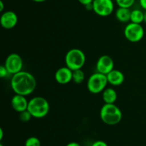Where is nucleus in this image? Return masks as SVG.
I'll return each instance as SVG.
<instances>
[{"mask_svg":"<svg viewBox=\"0 0 146 146\" xmlns=\"http://www.w3.org/2000/svg\"><path fill=\"white\" fill-rule=\"evenodd\" d=\"M108 84L107 76L97 72L88 77L87 80V89L92 94H99L106 88Z\"/></svg>","mask_w":146,"mask_h":146,"instance_id":"5","label":"nucleus"},{"mask_svg":"<svg viewBox=\"0 0 146 146\" xmlns=\"http://www.w3.org/2000/svg\"><path fill=\"white\" fill-rule=\"evenodd\" d=\"M66 146H81V145L79 144L77 142H70L68 144L66 145Z\"/></svg>","mask_w":146,"mask_h":146,"instance_id":"25","label":"nucleus"},{"mask_svg":"<svg viewBox=\"0 0 146 146\" xmlns=\"http://www.w3.org/2000/svg\"><path fill=\"white\" fill-rule=\"evenodd\" d=\"M0 146H4V145L2 144V143H1V144H0Z\"/></svg>","mask_w":146,"mask_h":146,"instance_id":"31","label":"nucleus"},{"mask_svg":"<svg viewBox=\"0 0 146 146\" xmlns=\"http://www.w3.org/2000/svg\"><path fill=\"white\" fill-rule=\"evenodd\" d=\"M118 7L130 9L133 6L135 0H115Z\"/></svg>","mask_w":146,"mask_h":146,"instance_id":"18","label":"nucleus"},{"mask_svg":"<svg viewBox=\"0 0 146 146\" xmlns=\"http://www.w3.org/2000/svg\"><path fill=\"white\" fill-rule=\"evenodd\" d=\"M106 76L108 84L114 86V87L121 85L125 80V76H124L123 73L120 70H115V69L110 72Z\"/></svg>","mask_w":146,"mask_h":146,"instance_id":"13","label":"nucleus"},{"mask_svg":"<svg viewBox=\"0 0 146 146\" xmlns=\"http://www.w3.org/2000/svg\"><path fill=\"white\" fill-rule=\"evenodd\" d=\"M24 146H41V141L38 137L31 136L26 140Z\"/></svg>","mask_w":146,"mask_h":146,"instance_id":"19","label":"nucleus"},{"mask_svg":"<svg viewBox=\"0 0 146 146\" xmlns=\"http://www.w3.org/2000/svg\"><path fill=\"white\" fill-rule=\"evenodd\" d=\"M138 1H139V0H138Z\"/></svg>","mask_w":146,"mask_h":146,"instance_id":"32","label":"nucleus"},{"mask_svg":"<svg viewBox=\"0 0 146 146\" xmlns=\"http://www.w3.org/2000/svg\"><path fill=\"white\" fill-rule=\"evenodd\" d=\"M4 137V130L2 128H0V140H2Z\"/></svg>","mask_w":146,"mask_h":146,"instance_id":"28","label":"nucleus"},{"mask_svg":"<svg viewBox=\"0 0 146 146\" xmlns=\"http://www.w3.org/2000/svg\"><path fill=\"white\" fill-rule=\"evenodd\" d=\"M123 117L121 109L115 104H104L100 110V118L108 125H115L121 121Z\"/></svg>","mask_w":146,"mask_h":146,"instance_id":"2","label":"nucleus"},{"mask_svg":"<svg viewBox=\"0 0 146 146\" xmlns=\"http://www.w3.org/2000/svg\"><path fill=\"white\" fill-rule=\"evenodd\" d=\"M85 8L88 11H91V10H93V3L92 4H89L88 5L85 6Z\"/></svg>","mask_w":146,"mask_h":146,"instance_id":"27","label":"nucleus"},{"mask_svg":"<svg viewBox=\"0 0 146 146\" xmlns=\"http://www.w3.org/2000/svg\"><path fill=\"white\" fill-rule=\"evenodd\" d=\"M49 110V103L44 97L36 96L29 100L27 110L34 118L41 119L46 117L48 115Z\"/></svg>","mask_w":146,"mask_h":146,"instance_id":"3","label":"nucleus"},{"mask_svg":"<svg viewBox=\"0 0 146 146\" xmlns=\"http://www.w3.org/2000/svg\"><path fill=\"white\" fill-rule=\"evenodd\" d=\"M10 84L15 94L27 97L34 92L37 82L35 77L31 73L21 71L12 75Z\"/></svg>","mask_w":146,"mask_h":146,"instance_id":"1","label":"nucleus"},{"mask_svg":"<svg viewBox=\"0 0 146 146\" xmlns=\"http://www.w3.org/2000/svg\"><path fill=\"white\" fill-rule=\"evenodd\" d=\"M91 146H108L106 142L103 141V140H96V141L94 142Z\"/></svg>","mask_w":146,"mask_h":146,"instance_id":"22","label":"nucleus"},{"mask_svg":"<svg viewBox=\"0 0 146 146\" xmlns=\"http://www.w3.org/2000/svg\"><path fill=\"white\" fill-rule=\"evenodd\" d=\"M85 73L81 70H77L73 71V79L72 81H74L76 84H81L85 80Z\"/></svg>","mask_w":146,"mask_h":146,"instance_id":"17","label":"nucleus"},{"mask_svg":"<svg viewBox=\"0 0 146 146\" xmlns=\"http://www.w3.org/2000/svg\"><path fill=\"white\" fill-rule=\"evenodd\" d=\"M29 101L26 96L15 94L11 100V106L13 110L17 113H21L28 108Z\"/></svg>","mask_w":146,"mask_h":146,"instance_id":"12","label":"nucleus"},{"mask_svg":"<svg viewBox=\"0 0 146 146\" xmlns=\"http://www.w3.org/2000/svg\"><path fill=\"white\" fill-rule=\"evenodd\" d=\"M144 22L146 23V11H144Z\"/></svg>","mask_w":146,"mask_h":146,"instance_id":"30","label":"nucleus"},{"mask_svg":"<svg viewBox=\"0 0 146 146\" xmlns=\"http://www.w3.org/2000/svg\"><path fill=\"white\" fill-rule=\"evenodd\" d=\"M113 70H114V62L110 56L102 55L97 60L96 70L98 72L107 75Z\"/></svg>","mask_w":146,"mask_h":146,"instance_id":"9","label":"nucleus"},{"mask_svg":"<svg viewBox=\"0 0 146 146\" xmlns=\"http://www.w3.org/2000/svg\"><path fill=\"white\" fill-rule=\"evenodd\" d=\"M118 94L112 87H106L102 92V98L105 104H115Z\"/></svg>","mask_w":146,"mask_h":146,"instance_id":"14","label":"nucleus"},{"mask_svg":"<svg viewBox=\"0 0 146 146\" xmlns=\"http://www.w3.org/2000/svg\"><path fill=\"white\" fill-rule=\"evenodd\" d=\"M78 1L80 4H82V5H84L85 7V6L88 5L89 4H92L94 0H78Z\"/></svg>","mask_w":146,"mask_h":146,"instance_id":"23","label":"nucleus"},{"mask_svg":"<svg viewBox=\"0 0 146 146\" xmlns=\"http://www.w3.org/2000/svg\"><path fill=\"white\" fill-rule=\"evenodd\" d=\"M131 22L140 24L144 22V11L138 9L132 10L131 14Z\"/></svg>","mask_w":146,"mask_h":146,"instance_id":"16","label":"nucleus"},{"mask_svg":"<svg viewBox=\"0 0 146 146\" xmlns=\"http://www.w3.org/2000/svg\"><path fill=\"white\" fill-rule=\"evenodd\" d=\"M55 80L60 84H66L72 81L73 71L68 67H61L56 71Z\"/></svg>","mask_w":146,"mask_h":146,"instance_id":"11","label":"nucleus"},{"mask_svg":"<svg viewBox=\"0 0 146 146\" xmlns=\"http://www.w3.org/2000/svg\"><path fill=\"white\" fill-rule=\"evenodd\" d=\"M0 23L1 27L5 29H11L18 23V16L13 11H5L1 14Z\"/></svg>","mask_w":146,"mask_h":146,"instance_id":"10","label":"nucleus"},{"mask_svg":"<svg viewBox=\"0 0 146 146\" xmlns=\"http://www.w3.org/2000/svg\"><path fill=\"white\" fill-rule=\"evenodd\" d=\"M4 2H3L2 0H1V1H0V11L2 12V11H4Z\"/></svg>","mask_w":146,"mask_h":146,"instance_id":"26","label":"nucleus"},{"mask_svg":"<svg viewBox=\"0 0 146 146\" xmlns=\"http://www.w3.org/2000/svg\"><path fill=\"white\" fill-rule=\"evenodd\" d=\"M31 1H34V2H36V3H43L44 1H46V0H31Z\"/></svg>","mask_w":146,"mask_h":146,"instance_id":"29","label":"nucleus"},{"mask_svg":"<svg viewBox=\"0 0 146 146\" xmlns=\"http://www.w3.org/2000/svg\"><path fill=\"white\" fill-rule=\"evenodd\" d=\"M139 3L141 8L146 11V0H139Z\"/></svg>","mask_w":146,"mask_h":146,"instance_id":"24","label":"nucleus"},{"mask_svg":"<svg viewBox=\"0 0 146 146\" xmlns=\"http://www.w3.org/2000/svg\"><path fill=\"white\" fill-rule=\"evenodd\" d=\"M145 34V30L140 24L130 22L124 29V36L125 39L133 43L138 42L143 40Z\"/></svg>","mask_w":146,"mask_h":146,"instance_id":"6","label":"nucleus"},{"mask_svg":"<svg viewBox=\"0 0 146 146\" xmlns=\"http://www.w3.org/2000/svg\"><path fill=\"white\" fill-rule=\"evenodd\" d=\"M9 74L8 70L6 68V67L4 65H1L0 66V77L1 78H4V77H7V76Z\"/></svg>","mask_w":146,"mask_h":146,"instance_id":"21","label":"nucleus"},{"mask_svg":"<svg viewBox=\"0 0 146 146\" xmlns=\"http://www.w3.org/2000/svg\"><path fill=\"white\" fill-rule=\"evenodd\" d=\"M86 54L81 50L74 48L68 50L65 55L66 66L72 71L81 70L86 63Z\"/></svg>","mask_w":146,"mask_h":146,"instance_id":"4","label":"nucleus"},{"mask_svg":"<svg viewBox=\"0 0 146 146\" xmlns=\"http://www.w3.org/2000/svg\"><path fill=\"white\" fill-rule=\"evenodd\" d=\"M131 11L130 9L118 7L115 13V18L121 23H127L131 21Z\"/></svg>","mask_w":146,"mask_h":146,"instance_id":"15","label":"nucleus"},{"mask_svg":"<svg viewBox=\"0 0 146 146\" xmlns=\"http://www.w3.org/2000/svg\"><path fill=\"white\" fill-rule=\"evenodd\" d=\"M93 11L100 17H106L111 15L114 11L113 0H94Z\"/></svg>","mask_w":146,"mask_h":146,"instance_id":"7","label":"nucleus"},{"mask_svg":"<svg viewBox=\"0 0 146 146\" xmlns=\"http://www.w3.org/2000/svg\"><path fill=\"white\" fill-rule=\"evenodd\" d=\"M4 65L7 69L9 74L14 75L22 71L24 62L19 54L17 53H11L7 56Z\"/></svg>","mask_w":146,"mask_h":146,"instance_id":"8","label":"nucleus"},{"mask_svg":"<svg viewBox=\"0 0 146 146\" xmlns=\"http://www.w3.org/2000/svg\"><path fill=\"white\" fill-rule=\"evenodd\" d=\"M19 120H21L23 123H27V122L29 121L31 119L32 115H31V113L28 111V110H25V111H23L21 113H19Z\"/></svg>","mask_w":146,"mask_h":146,"instance_id":"20","label":"nucleus"}]
</instances>
